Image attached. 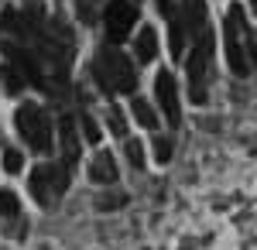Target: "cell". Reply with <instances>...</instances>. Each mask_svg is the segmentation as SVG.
<instances>
[{"instance_id":"7c38bea8","label":"cell","mask_w":257,"mask_h":250,"mask_svg":"<svg viewBox=\"0 0 257 250\" xmlns=\"http://www.w3.org/2000/svg\"><path fill=\"white\" fill-rule=\"evenodd\" d=\"M131 113H134V120H138L141 127H148V131H155V127H158V113L151 110V103H148L144 96L131 99Z\"/></svg>"},{"instance_id":"7a4b0ae2","label":"cell","mask_w":257,"mask_h":250,"mask_svg":"<svg viewBox=\"0 0 257 250\" xmlns=\"http://www.w3.org/2000/svg\"><path fill=\"white\" fill-rule=\"evenodd\" d=\"M93 79L103 93H134L138 89V69L117 45H103L93 55Z\"/></svg>"},{"instance_id":"30bf717a","label":"cell","mask_w":257,"mask_h":250,"mask_svg":"<svg viewBox=\"0 0 257 250\" xmlns=\"http://www.w3.org/2000/svg\"><path fill=\"white\" fill-rule=\"evenodd\" d=\"M59 144H62V161L69 168H76L79 165V134H76V123L69 116L59 120Z\"/></svg>"},{"instance_id":"ba28073f","label":"cell","mask_w":257,"mask_h":250,"mask_svg":"<svg viewBox=\"0 0 257 250\" xmlns=\"http://www.w3.org/2000/svg\"><path fill=\"white\" fill-rule=\"evenodd\" d=\"M178 18L189 31V41H196L206 31V0H182L178 4Z\"/></svg>"},{"instance_id":"3957f363","label":"cell","mask_w":257,"mask_h":250,"mask_svg":"<svg viewBox=\"0 0 257 250\" xmlns=\"http://www.w3.org/2000/svg\"><path fill=\"white\" fill-rule=\"evenodd\" d=\"M185 76H189V96L196 106L209 99V82H213V35L202 31L192 41V52L185 58Z\"/></svg>"},{"instance_id":"9a60e30c","label":"cell","mask_w":257,"mask_h":250,"mask_svg":"<svg viewBox=\"0 0 257 250\" xmlns=\"http://www.w3.org/2000/svg\"><path fill=\"white\" fill-rule=\"evenodd\" d=\"M155 158H158V165H168L172 161V141L168 137H158L155 141Z\"/></svg>"},{"instance_id":"9c48e42d","label":"cell","mask_w":257,"mask_h":250,"mask_svg":"<svg viewBox=\"0 0 257 250\" xmlns=\"http://www.w3.org/2000/svg\"><path fill=\"white\" fill-rule=\"evenodd\" d=\"M89 182H96V185H113L117 182V161H113V154L110 151H96L93 154V161H89Z\"/></svg>"},{"instance_id":"d6986e66","label":"cell","mask_w":257,"mask_h":250,"mask_svg":"<svg viewBox=\"0 0 257 250\" xmlns=\"http://www.w3.org/2000/svg\"><path fill=\"white\" fill-rule=\"evenodd\" d=\"M76 7H79V18L82 21H93V18H96V14H93V11H96V0H79Z\"/></svg>"},{"instance_id":"e0dca14e","label":"cell","mask_w":257,"mask_h":250,"mask_svg":"<svg viewBox=\"0 0 257 250\" xmlns=\"http://www.w3.org/2000/svg\"><path fill=\"white\" fill-rule=\"evenodd\" d=\"M127 158H131V165H134V168L144 165V148H141L138 141H127Z\"/></svg>"},{"instance_id":"8992f818","label":"cell","mask_w":257,"mask_h":250,"mask_svg":"<svg viewBox=\"0 0 257 250\" xmlns=\"http://www.w3.org/2000/svg\"><path fill=\"white\" fill-rule=\"evenodd\" d=\"M134 24H138V4H134V0H110V4L103 7V28H106V41L120 45V41L134 31Z\"/></svg>"},{"instance_id":"52a82bcc","label":"cell","mask_w":257,"mask_h":250,"mask_svg":"<svg viewBox=\"0 0 257 250\" xmlns=\"http://www.w3.org/2000/svg\"><path fill=\"white\" fill-rule=\"evenodd\" d=\"M155 99H158V110L165 113V123L168 127H178L182 120V103H178V86L172 72H158L155 79Z\"/></svg>"},{"instance_id":"4fadbf2b","label":"cell","mask_w":257,"mask_h":250,"mask_svg":"<svg viewBox=\"0 0 257 250\" xmlns=\"http://www.w3.org/2000/svg\"><path fill=\"white\" fill-rule=\"evenodd\" d=\"M106 120H110V131L117 137H127V123H123V113H120L117 106H110V113H106Z\"/></svg>"},{"instance_id":"277c9868","label":"cell","mask_w":257,"mask_h":250,"mask_svg":"<svg viewBox=\"0 0 257 250\" xmlns=\"http://www.w3.org/2000/svg\"><path fill=\"white\" fill-rule=\"evenodd\" d=\"M69 165L65 161H48V165H38L31 178H28V189L35 195V202L45 206V209H52V206H59L62 195L69 192Z\"/></svg>"},{"instance_id":"7402d4cb","label":"cell","mask_w":257,"mask_h":250,"mask_svg":"<svg viewBox=\"0 0 257 250\" xmlns=\"http://www.w3.org/2000/svg\"><path fill=\"white\" fill-rule=\"evenodd\" d=\"M250 7H254V14H257V0H250Z\"/></svg>"},{"instance_id":"5b68a950","label":"cell","mask_w":257,"mask_h":250,"mask_svg":"<svg viewBox=\"0 0 257 250\" xmlns=\"http://www.w3.org/2000/svg\"><path fill=\"white\" fill-rule=\"evenodd\" d=\"M14 123H18L21 141H24L35 154H48V151H52V120H48V113L41 110L35 99L18 103V110H14Z\"/></svg>"},{"instance_id":"44dd1931","label":"cell","mask_w":257,"mask_h":250,"mask_svg":"<svg viewBox=\"0 0 257 250\" xmlns=\"http://www.w3.org/2000/svg\"><path fill=\"white\" fill-rule=\"evenodd\" d=\"M158 11L165 18H172V14H175V4H172V0H158Z\"/></svg>"},{"instance_id":"2e32d148","label":"cell","mask_w":257,"mask_h":250,"mask_svg":"<svg viewBox=\"0 0 257 250\" xmlns=\"http://www.w3.org/2000/svg\"><path fill=\"white\" fill-rule=\"evenodd\" d=\"M4 168L11 175H18L21 168H24V154L21 151H4Z\"/></svg>"},{"instance_id":"8fae6325","label":"cell","mask_w":257,"mask_h":250,"mask_svg":"<svg viewBox=\"0 0 257 250\" xmlns=\"http://www.w3.org/2000/svg\"><path fill=\"white\" fill-rule=\"evenodd\" d=\"M155 55H158V35H155V28H141L138 41H134V58L144 65V62H151Z\"/></svg>"},{"instance_id":"5bb4252c","label":"cell","mask_w":257,"mask_h":250,"mask_svg":"<svg viewBox=\"0 0 257 250\" xmlns=\"http://www.w3.org/2000/svg\"><path fill=\"white\" fill-rule=\"evenodd\" d=\"M0 216H18V195L14 192H0Z\"/></svg>"},{"instance_id":"ffe728a7","label":"cell","mask_w":257,"mask_h":250,"mask_svg":"<svg viewBox=\"0 0 257 250\" xmlns=\"http://www.w3.org/2000/svg\"><path fill=\"white\" fill-rule=\"evenodd\" d=\"M120 202H123V199H110V195H106V199H99V209H120Z\"/></svg>"},{"instance_id":"6da1fadb","label":"cell","mask_w":257,"mask_h":250,"mask_svg":"<svg viewBox=\"0 0 257 250\" xmlns=\"http://www.w3.org/2000/svg\"><path fill=\"white\" fill-rule=\"evenodd\" d=\"M223 41H226L223 52H226V62H230V72L247 76L257 65V35L247 24L243 4H230V11L223 18Z\"/></svg>"},{"instance_id":"ac0fdd59","label":"cell","mask_w":257,"mask_h":250,"mask_svg":"<svg viewBox=\"0 0 257 250\" xmlns=\"http://www.w3.org/2000/svg\"><path fill=\"white\" fill-rule=\"evenodd\" d=\"M82 131H86V141H89V144H96V141H99V127L86 113H82Z\"/></svg>"}]
</instances>
